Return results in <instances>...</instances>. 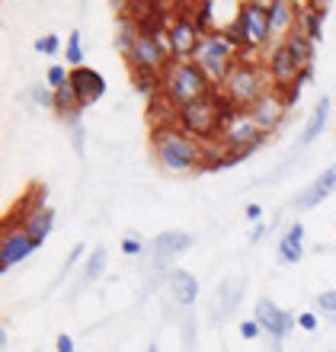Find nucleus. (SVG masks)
Instances as JSON below:
<instances>
[{"label":"nucleus","instance_id":"34","mask_svg":"<svg viewBox=\"0 0 336 352\" xmlns=\"http://www.w3.org/2000/svg\"><path fill=\"white\" fill-rule=\"evenodd\" d=\"M71 135H74V148L84 151V125H80V119L71 122Z\"/></svg>","mask_w":336,"mask_h":352},{"label":"nucleus","instance_id":"9","mask_svg":"<svg viewBox=\"0 0 336 352\" xmlns=\"http://www.w3.org/2000/svg\"><path fill=\"white\" fill-rule=\"evenodd\" d=\"M177 10L179 13H173V19H170V38H173V52H177L179 61H189V58H196L202 32H199L192 13H186V7Z\"/></svg>","mask_w":336,"mask_h":352},{"label":"nucleus","instance_id":"39","mask_svg":"<svg viewBox=\"0 0 336 352\" xmlns=\"http://www.w3.org/2000/svg\"><path fill=\"white\" fill-rule=\"evenodd\" d=\"M148 352H157V343H154V346H148Z\"/></svg>","mask_w":336,"mask_h":352},{"label":"nucleus","instance_id":"37","mask_svg":"<svg viewBox=\"0 0 336 352\" xmlns=\"http://www.w3.org/2000/svg\"><path fill=\"white\" fill-rule=\"evenodd\" d=\"M247 218H250V221H260V218H262V212H260V205H256V202L247 205Z\"/></svg>","mask_w":336,"mask_h":352},{"label":"nucleus","instance_id":"8","mask_svg":"<svg viewBox=\"0 0 336 352\" xmlns=\"http://www.w3.org/2000/svg\"><path fill=\"white\" fill-rule=\"evenodd\" d=\"M189 243H192V237L183 231H164L157 234V241H150V276L160 278L164 272H167V266L173 260H177L179 253L189 250Z\"/></svg>","mask_w":336,"mask_h":352},{"label":"nucleus","instance_id":"18","mask_svg":"<svg viewBox=\"0 0 336 352\" xmlns=\"http://www.w3.org/2000/svg\"><path fill=\"white\" fill-rule=\"evenodd\" d=\"M240 292H243V282L240 278H224L218 285V295H215V320H224L231 317L240 305Z\"/></svg>","mask_w":336,"mask_h":352},{"label":"nucleus","instance_id":"1","mask_svg":"<svg viewBox=\"0 0 336 352\" xmlns=\"http://www.w3.org/2000/svg\"><path fill=\"white\" fill-rule=\"evenodd\" d=\"M154 151L167 173H192L205 164V144L179 125H160L154 131Z\"/></svg>","mask_w":336,"mask_h":352},{"label":"nucleus","instance_id":"32","mask_svg":"<svg viewBox=\"0 0 336 352\" xmlns=\"http://www.w3.org/2000/svg\"><path fill=\"white\" fill-rule=\"evenodd\" d=\"M317 305H320V311H327L330 317H336V292H324V295H317Z\"/></svg>","mask_w":336,"mask_h":352},{"label":"nucleus","instance_id":"26","mask_svg":"<svg viewBox=\"0 0 336 352\" xmlns=\"http://www.w3.org/2000/svg\"><path fill=\"white\" fill-rule=\"evenodd\" d=\"M122 253H125V256H138V253H144V237H141L138 231H128L125 234V241H122Z\"/></svg>","mask_w":336,"mask_h":352},{"label":"nucleus","instance_id":"11","mask_svg":"<svg viewBox=\"0 0 336 352\" xmlns=\"http://www.w3.org/2000/svg\"><path fill=\"white\" fill-rule=\"evenodd\" d=\"M36 250H38V243L26 231L16 228V224H10L7 234H3V243H0V272L13 269L16 263H23L29 253H36Z\"/></svg>","mask_w":336,"mask_h":352},{"label":"nucleus","instance_id":"14","mask_svg":"<svg viewBox=\"0 0 336 352\" xmlns=\"http://www.w3.org/2000/svg\"><path fill=\"white\" fill-rule=\"evenodd\" d=\"M250 116L256 119V125L262 129V135H269L272 129H279L282 116H285V100H282L276 90H269L256 106L250 109Z\"/></svg>","mask_w":336,"mask_h":352},{"label":"nucleus","instance_id":"31","mask_svg":"<svg viewBox=\"0 0 336 352\" xmlns=\"http://www.w3.org/2000/svg\"><path fill=\"white\" fill-rule=\"evenodd\" d=\"M80 253H84V247H74V250L67 253V260H65V269H61V276L55 278V285H58V282H65V278H67V272H71V269H74V263L80 260Z\"/></svg>","mask_w":336,"mask_h":352},{"label":"nucleus","instance_id":"28","mask_svg":"<svg viewBox=\"0 0 336 352\" xmlns=\"http://www.w3.org/2000/svg\"><path fill=\"white\" fill-rule=\"evenodd\" d=\"M29 96H32V102H38V106H55V93L48 90L45 84L29 87Z\"/></svg>","mask_w":336,"mask_h":352},{"label":"nucleus","instance_id":"27","mask_svg":"<svg viewBox=\"0 0 336 352\" xmlns=\"http://www.w3.org/2000/svg\"><path fill=\"white\" fill-rule=\"evenodd\" d=\"M67 84H71V74H67L65 67L61 65L48 67V87H52V90H61V87H67Z\"/></svg>","mask_w":336,"mask_h":352},{"label":"nucleus","instance_id":"23","mask_svg":"<svg viewBox=\"0 0 336 352\" xmlns=\"http://www.w3.org/2000/svg\"><path fill=\"white\" fill-rule=\"evenodd\" d=\"M106 263H109V253H106V247H96L93 253H90V260H87V269L84 276H80V282L74 285V295H80L87 285H93L96 278L106 272Z\"/></svg>","mask_w":336,"mask_h":352},{"label":"nucleus","instance_id":"16","mask_svg":"<svg viewBox=\"0 0 336 352\" xmlns=\"http://www.w3.org/2000/svg\"><path fill=\"white\" fill-rule=\"evenodd\" d=\"M295 3H285V0H276V3H269V36L272 38H289L291 32H295V19H298V13H295Z\"/></svg>","mask_w":336,"mask_h":352},{"label":"nucleus","instance_id":"7","mask_svg":"<svg viewBox=\"0 0 336 352\" xmlns=\"http://www.w3.org/2000/svg\"><path fill=\"white\" fill-rule=\"evenodd\" d=\"M227 36L240 48H262L269 42V3H243Z\"/></svg>","mask_w":336,"mask_h":352},{"label":"nucleus","instance_id":"29","mask_svg":"<svg viewBox=\"0 0 336 352\" xmlns=\"http://www.w3.org/2000/svg\"><path fill=\"white\" fill-rule=\"evenodd\" d=\"M160 80H164V77H150V74H131V84L138 87L141 93H154L160 87Z\"/></svg>","mask_w":336,"mask_h":352},{"label":"nucleus","instance_id":"22","mask_svg":"<svg viewBox=\"0 0 336 352\" xmlns=\"http://www.w3.org/2000/svg\"><path fill=\"white\" fill-rule=\"evenodd\" d=\"M327 119H330V100H320L317 109L311 112V119H308V125H304V131H301V138H298L301 148H308V144H314V141L320 138V131L327 129Z\"/></svg>","mask_w":336,"mask_h":352},{"label":"nucleus","instance_id":"15","mask_svg":"<svg viewBox=\"0 0 336 352\" xmlns=\"http://www.w3.org/2000/svg\"><path fill=\"white\" fill-rule=\"evenodd\" d=\"M330 192H336V164L333 167H327L324 173L314 179V183L304 189V192L295 199V208H301V212H308V208H317L324 199H327Z\"/></svg>","mask_w":336,"mask_h":352},{"label":"nucleus","instance_id":"35","mask_svg":"<svg viewBox=\"0 0 336 352\" xmlns=\"http://www.w3.org/2000/svg\"><path fill=\"white\" fill-rule=\"evenodd\" d=\"M298 327H301V330H311V333H314V330H317V317L311 314V311H304V314H298Z\"/></svg>","mask_w":336,"mask_h":352},{"label":"nucleus","instance_id":"10","mask_svg":"<svg viewBox=\"0 0 336 352\" xmlns=\"http://www.w3.org/2000/svg\"><path fill=\"white\" fill-rule=\"evenodd\" d=\"M266 74H269V84L272 87H295L298 80H311V71H304V67L295 61V55H291L289 48L276 45V52L269 55V65H266Z\"/></svg>","mask_w":336,"mask_h":352},{"label":"nucleus","instance_id":"25","mask_svg":"<svg viewBox=\"0 0 336 352\" xmlns=\"http://www.w3.org/2000/svg\"><path fill=\"white\" fill-rule=\"evenodd\" d=\"M67 65L74 67H84V45H80V29H74L71 32V38H67Z\"/></svg>","mask_w":336,"mask_h":352},{"label":"nucleus","instance_id":"17","mask_svg":"<svg viewBox=\"0 0 336 352\" xmlns=\"http://www.w3.org/2000/svg\"><path fill=\"white\" fill-rule=\"evenodd\" d=\"M167 288H170V295H173V301L183 305V307H189L192 301H196V295H199L196 276H189L186 269H173L170 278H167Z\"/></svg>","mask_w":336,"mask_h":352},{"label":"nucleus","instance_id":"38","mask_svg":"<svg viewBox=\"0 0 336 352\" xmlns=\"http://www.w3.org/2000/svg\"><path fill=\"white\" fill-rule=\"evenodd\" d=\"M262 234H266V224H256V228H253V234H250V241H253V243H260Z\"/></svg>","mask_w":336,"mask_h":352},{"label":"nucleus","instance_id":"3","mask_svg":"<svg viewBox=\"0 0 336 352\" xmlns=\"http://www.w3.org/2000/svg\"><path fill=\"white\" fill-rule=\"evenodd\" d=\"M218 93L227 100L231 109H253V106L269 93V74H266L262 67L253 65L250 58H240V61L231 67V74H227V80L221 84Z\"/></svg>","mask_w":336,"mask_h":352},{"label":"nucleus","instance_id":"21","mask_svg":"<svg viewBox=\"0 0 336 352\" xmlns=\"http://www.w3.org/2000/svg\"><path fill=\"white\" fill-rule=\"evenodd\" d=\"M282 45L289 48L291 55H295V61H298L304 71H311V65H314V38L308 36V32H301V29H295Z\"/></svg>","mask_w":336,"mask_h":352},{"label":"nucleus","instance_id":"30","mask_svg":"<svg viewBox=\"0 0 336 352\" xmlns=\"http://www.w3.org/2000/svg\"><path fill=\"white\" fill-rule=\"evenodd\" d=\"M58 48H61L58 36H42V38L36 42V52H38V55H52V58H55V55H58Z\"/></svg>","mask_w":336,"mask_h":352},{"label":"nucleus","instance_id":"4","mask_svg":"<svg viewBox=\"0 0 336 352\" xmlns=\"http://www.w3.org/2000/svg\"><path fill=\"white\" fill-rule=\"evenodd\" d=\"M227 116H231V106H227V100L215 90L212 96H205V100L183 106V109L177 112V125L183 131H189L192 138H218Z\"/></svg>","mask_w":336,"mask_h":352},{"label":"nucleus","instance_id":"19","mask_svg":"<svg viewBox=\"0 0 336 352\" xmlns=\"http://www.w3.org/2000/svg\"><path fill=\"white\" fill-rule=\"evenodd\" d=\"M144 36V26H141L138 16H128V13H122L119 16V26H115V42H119V52L125 58H131L135 45H138V38Z\"/></svg>","mask_w":336,"mask_h":352},{"label":"nucleus","instance_id":"20","mask_svg":"<svg viewBox=\"0 0 336 352\" xmlns=\"http://www.w3.org/2000/svg\"><path fill=\"white\" fill-rule=\"evenodd\" d=\"M52 228H55V212H52V208H36V212H29L26 218H23V231L36 243L45 241Z\"/></svg>","mask_w":336,"mask_h":352},{"label":"nucleus","instance_id":"2","mask_svg":"<svg viewBox=\"0 0 336 352\" xmlns=\"http://www.w3.org/2000/svg\"><path fill=\"white\" fill-rule=\"evenodd\" d=\"M212 80L205 77V71L189 58V61H173V65L164 71V80H160V90H164V96H167L170 102H173V109H183V106H189V102H199L205 100V96H212Z\"/></svg>","mask_w":336,"mask_h":352},{"label":"nucleus","instance_id":"36","mask_svg":"<svg viewBox=\"0 0 336 352\" xmlns=\"http://www.w3.org/2000/svg\"><path fill=\"white\" fill-rule=\"evenodd\" d=\"M55 346H58V352H77V346H74V340H71V336L67 333H61L55 340Z\"/></svg>","mask_w":336,"mask_h":352},{"label":"nucleus","instance_id":"6","mask_svg":"<svg viewBox=\"0 0 336 352\" xmlns=\"http://www.w3.org/2000/svg\"><path fill=\"white\" fill-rule=\"evenodd\" d=\"M218 141L224 144L227 154H237V157L243 160L266 141V135H262V129L250 116V109H231V116L224 119V129H221V135H218Z\"/></svg>","mask_w":336,"mask_h":352},{"label":"nucleus","instance_id":"33","mask_svg":"<svg viewBox=\"0 0 336 352\" xmlns=\"http://www.w3.org/2000/svg\"><path fill=\"white\" fill-rule=\"evenodd\" d=\"M260 330H262V327L256 324V320H243V324H240V336H243V340H256V336H260Z\"/></svg>","mask_w":336,"mask_h":352},{"label":"nucleus","instance_id":"5","mask_svg":"<svg viewBox=\"0 0 336 352\" xmlns=\"http://www.w3.org/2000/svg\"><path fill=\"white\" fill-rule=\"evenodd\" d=\"M237 55H240V45H237L231 36H224V32H212V36H202L199 52H196L192 61L205 71V77L212 80V84L221 87L224 80H227V74H231V67L240 61Z\"/></svg>","mask_w":336,"mask_h":352},{"label":"nucleus","instance_id":"13","mask_svg":"<svg viewBox=\"0 0 336 352\" xmlns=\"http://www.w3.org/2000/svg\"><path fill=\"white\" fill-rule=\"evenodd\" d=\"M71 87H74V93H77V102H80V109L93 106V102L106 93L103 74H96L93 67H74V71H71Z\"/></svg>","mask_w":336,"mask_h":352},{"label":"nucleus","instance_id":"24","mask_svg":"<svg viewBox=\"0 0 336 352\" xmlns=\"http://www.w3.org/2000/svg\"><path fill=\"white\" fill-rule=\"evenodd\" d=\"M301 241H304V228L301 224H291L289 228V234L282 237V243H279V260L282 263H298L301 260Z\"/></svg>","mask_w":336,"mask_h":352},{"label":"nucleus","instance_id":"12","mask_svg":"<svg viewBox=\"0 0 336 352\" xmlns=\"http://www.w3.org/2000/svg\"><path fill=\"white\" fill-rule=\"evenodd\" d=\"M256 324L272 336V343H279L285 333H291V327L298 324V317H291L289 311L276 307L269 298H260V301H256Z\"/></svg>","mask_w":336,"mask_h":352}]
</instances>
